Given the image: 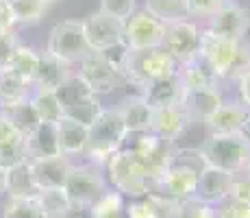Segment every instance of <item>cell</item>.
<instances>
[{"instance_id": "6da1fadb", "label": "cell", "mask_w": 250, "mask_h": 218, "mask_svg": "<svg viewBox=\"0 0 250 218\" xmlns=\"http://www.w3.org/2000/svg\"><path fill=\"white\" fill-rule=\"evenodd\" d=\"M198 59L213 72L220 85L230 83L250 68V42L248 37L244 40L220 37L203 28Z\"/></svg>"}, {"instance_id": "e0dca14e", "label": "cell", "mask_w": 250, "mask_h": 218, "mask_svg": "<svg viewBox=\"0 0 250 218\" xmlns=\"http://www.w3.org/2000/svg\"><path fill=\"white\" fill-rule=\"evenodd\" d=\"M74 166L70 157L65 155H55V157H46V159H35L28 162L31 168L33 181H35L37 190H55V188H63L68 181V174Z\"/></svg>"}, {"instance_id": "277c9868", "label": "cell", "mask_w": 250, "mask_h": 218, "mask_svg": "<svg viewBox=\"0 0 250 218\" xmlns=\"http://www.w3.org/2000/svg\"><path fill=\"white\" fill-rule=\"evenodd\" d=\"M104 174H107L109 186L115 192H120L124 198L146 196L152 190V179L146 168H144L142 159L133 151H128L126 146L120 148L104 164Z\"/></svg>"}, {"instance_id": "d6a6232c", "label": "cell", "mask_w": 250, "mask_h": 218, "mask_svg": "<svg viewBox=\"0 0 250 218\" xmlns=\"http://www.w3.org/2000/svg\"><path fill=\"white\" fill-rule=\"evenodd\" d=\"M37 203L44 218H68L72 214V205L68 201L63 188H55V190H40Z\"/></svg>"}, {"instance_id": "7a4b0ae2", "label": "cell", "mask_w": 250, "mask_h": 218, "mask_svg": "<svg viewBox=\"0 0 250 218\" xmlns=\"http://www.w3.org/2000/svg\"><path fill=\"white\" fill-rule=\"evenodd\" d=\"M126 129L115 107H103L94 122L87 127V146H85V162L103 166L113 157L126 142Z\"/></svg>"}, {"instance_id": "4dcf8cb0", "label": "cell", "mask_w": 250, "mask_h": 218, "mask_svg": "<svg viewBox=\"0 0 250 218\" xmlns=\"http://www.w3.org/2000/svg\"><path fill=\"white\" fill-rule=\"evenodd\" d=\"M40 190H37L35 181H33L31 168L26 164L7 170V196L11 198H37Z\"/></svg>"}, {"instance_id": "b9f144b4", "label": "cell", "mask_w": 250, "mask_h": 218, "mask_svg": "<svg viewBox=\"0 0 250 218\" xmlns=\"http://www.w3.org/2000/svg\"><path fill=\"white\" fill-rule=\"evenodd\" d=\"M224 2L227 0H187V11H189V18H209Z\"/></svg>"}, {"instance_id": "7dc6e473", "label": "cell", "mask_w": 250, "mask_h": 218, "mask_svg": "<svg viewBox=\"0 0 250 218\" xmlns=\"http://www.w3.org/2000/svg\"><path fill=\"white\" fill-rule=\"evenodd\" d=\"M7 196V172L0 170V198Z\"/></svg>"}, {"instance_id": "f1b7e54d", "label": "cell", "mask_w": 250, "mask_h": 218, "mask_svg": "<svg viewBox=\"0 0 250 218\" xmlns=\"http://www.w3.org/2000/svg\"><path fill=\"white\" fill-rule=\"evenodd\" d=\"M31 92L33 85L24 83L22 79H18L9 70H0V109L26 103L31 98Z\"/></svg>"}, {"instance_id": "5bb4252c", "label": "cell", "mask_w": 250, "mask_h": 218, "mask_svg": "<svg viewBox=\"0 0 250 218\" xmlns=\"http://www.w3.org/2000/svg\"><path fill=\"white\" fill-rule=\"evenodd\" d=\"M203 28L229 40H244L250 31V11L235 0H227L218 11L207 18V26Z\"/></svg>"}, {"instance_id": "9a60e30c", "label": "cell", "mask_w": 250, "mask_h": 218, "mask_svg": "<svg viewBox=\"0 0 250 218\" xmlns=\"http://www.w3.org/2000/svg\"><path fill=\"white\" fill-rule=\"evenodd\" d=\"M76 74L81 76V81H83L96 96L111 94L113 90H118V87L122 85V76L104 59L103 52H89L79 64Z\"/></svg>"}, {"instance_id": "ba28073f", "label": "cell", "mask_w": 250, "mask_h": 218, "mask_svg": "<svg viewBox=\"0 0 250 218\" xmlns=\"http://www.w3.org/2000/svg\"><path fill=\"white\" fill-rule=\"evenodd\" d=\"M57 98H59L61 109H63V118H72L81 124H87V127L94 122L96 116L103 111L100 96H96L81 81V76L76 72L57 90Z\"/></svg>"}, {"instance_id": "30bf717a", "label": "cell", "mask_w": 250, "mask_h": 218, "mask_svg": "<svg viewBox=\"0 0 250 218\" xmlns=\"http://www.w3.org/2000/svg\"><path fill=\"white\" fill-rule=\"evenodd\" d=\"M166 37V24L159 22L155 16L139 7L133 11V16L124 22V46L128 50H152L163 46Z\"/></svg>"}, {"instance_id": "74e56055", "label": "cell", "mask_w": 250, "mask_h": 218, "mask_svg": "<svg viewBox=\"0 0 250 218\" xmlns=\"http://www.w3.org/2000/svg\"><path fill=\"white\" fill-rule=\"evenodd\" d=\"M174 218H218V210L207 203H200L198 198H189L179 205Z\"/></svg>"}, {"instance_id": "44dd1931", "label": "cell", "mask_w": 250, "mask_h": 218, "mask_svg": "<svg viewBox=\"0 0 250 218\" xmlns=\"http://www.w3.org/2000/svg\"><path fill=\"white\" fill-rule=\"evenodd\" d=\"M115 109H118V114H120V118H122L124 129H126L128 135L150 131L152 107L139 94H126L118 105H115Z\"/></svg>"}, {"instance_id": "5b68a950", "label": "cell", "mask_w": 250, "mask_h": 218, "mask_svg": "<svg viewBox=\"0 0 250 218\" xmlns=\"http://www.w3.org/2000/svg\"><path fill=\"white\" fill-rule=\"evenodd\" d=\"M207 166L220 168L224 172H242L250 157V140L246 133L207 135L198 146Z\"/></svg>"}, {"instance_id": "ffe728a7", "label": "cell", "mask_w": 250, "mask_h": 218, "mask_svg": "<svg viewBox=\"0 0 250 218\" xmlns=\"http://www.w3.org/2000/svg\"><path fill=\"white\" fill-rule=\"evenodd\" d=\"M191 127L187 114L183 111L181 105H170V107H159L152 109V120H150V131L157 138L166 140V142H179L187 129Z\"/></svg>"}, {"instance_id": "4316f807", "label": "cell", "mask_w": 250, "mask_h": 218, "mask_svg": "<svg viewBox=\"0 0 250 218\" xmlns=\"http://www.w3.org/2000/svg\"><path fill=\"white\" fill-rule=\"evenodd\" d=\"M37 68H40V52H37L35 48L26 46V44H18L4 70L16 74L18 79L24 81V83L33 85L35 74H37Z\"/></svg>"}, {"instance_id": "7402d4cb", "label": "cell", "mask_w": 250, "mask_h": 218, "mask_svg": "<svg viewBox=\"0 0 250 218\" xmlns=\"http://www.w3.org/2000/svg\"><path fill=\"white\" fill-rule=\"evenodd\" d=\"M72 74H74V70L70 64L44 52V55H40V68H37L35 81H33V90L57 92Z\"/></svg>"}, {"instance_id": "cb8c5ba5", "label": "cell", "mask_w": 250, "mask_h": 218, "mask_svg": "<svg viewBox=\"0 0 250 218\" xmlns=\"http://www.w3.org/2000/svg\"><path fill=\"white\" fill-rule=\"evenodd\" d=\"M183 92L185 90H183L179 74H174V76H170V79H163V81H157V83L146 85L139 96H142L152 109H159V107H170V105H181Z\"/></svg>"}, {"instance_id": "f5cc1de1", "label": "cell", "mask_w": 250, "mask_h": 218, "mask_svg": "<svg viewBox=\"0 0 250 218\" xmlns=\"http://www.w3.org/2000/svg\"><path fill=\"white\" fill-rule=\"evenodd\" d=\"M118 218H124V216H118Z\"/></svg>"}, {"instance_id": "2e32d148", "label": "cell", "mask_w": 250, "mask_h": 218, "mask_svg": "<svg viewBox=\"0 0 250 218\" xmlns=\"http://www.w3.org/2000/svg\"><path fill=\"white\" fill-rule=\"evenodd\" d=\"M230 181L233 174L224 172L220 168L205 166L198 172V188H196V198L200 203H207L211 207H220L222 203L229 201L230 194Z\"/></svg>"}, {"instance_id": "f35d334b", "label": "cell", "mask_w": 250, "mask_h": 218, "mask_svg": "<svg viewBox=\"0 0 250 218\" xmlns=\"http://www.w3.org/2000/svg\"><path fill=\"white\" fill-rule=\"evenodd\" d=\"M124 218H157V210L150 194L128 198L126 205H124Z\"/></svg>"}, {"instance_id": "c3c4849f", "label": "cell", "mask_w": 250, "mask_h": 218, "mask_svg": "<svg viewBox=\"0 0 250 218\" xmlns=\"http://www.w3.org/2000/svg\"><path fill=\"white\" fill-rule=\"evenodd\" d=\"M7 129H9V122H7V118L2 116V111H0V135H2Z\"/></svg>"}, {"instance_id": "d6986e66", "label": "cell", "mask_w": 250, "mask_h": 218, "mask_svg": "<svg viewBox=\"0 0 250 218\" xmlns=\"http://www.w3.org/2000/svg\"><path fill=\"white\" fill-rule=\"evenodd\" d=\"M250 111L239 100H224L209 118L205 120L207 135H222V133H244Z\"/></svg>"}, {"instance_id": "484cf974", "label": "cell", "mask_w": 250, "mask_h": 218, "mask_svg": "<svg viewBox=\"0 0 250 218\" xmlns=\"http://www.w3.org/2000/svg\"><path fill=\"white\" fill-rule=\"evenodd\" d=\"M26 162V138L9 124V129L0 135V170L7 172Z\"/></svg>"}, {"instance_id": "bcb514c9", "label": "cell", "mask_w": 250, "mask_h": 218, "mask_svg": "<svg viewBox=\"0 0 250 218\" xmlns=\"http://www.w3.org/2000/svg\"><path fill=\"white\" fill-rule=\"evenodd\" d=\"M16 22H13L11 9H9V0H0V33L13 31Z\"/></svg>"}, {"instance_id": "83f0119b", "label": "cell", "mask_w": 250, "mask_h": 218, "mask_svg": "<svg viewBox=\"0 0 250 218\" xmlns=\"http://www.w3.org/2000/svg\"><path fill=\"white\" fill-rule=\"evenodd\" d=\"M179 79L183 83V90H203V87H222L220 81L213 76V72L207 68L203 61L196 59L179 66Z\"/></svg>"}, {"instance_id": "3957f363", "label": "cell", "mask_w": 250, "mask_h": 218, "mask_svg": "<svg viewBox=\"0 0 250 218\" xmlns=\"http://www.w3.org/2000/svg\"><path fill=\"white\" fill-rule=\"evenodd\" d=\"M176 72H179V64L163 48L128 50L122 81H124V85L133 87V92H128V94H142V90L146 85L170 79Z\"/></svg>"}, {"instance_id": "f907efd6", "label": "cell", "mask_w": 250, "mask_h": 218, "mask_svg": "<svg viewBox=\"0 0 250 218\" xmlns=\"http://www.w3.org/2000/svg\"><path fill=\"white\" fill-rule=\"evenodd\" d=\"M244 133H246L248 140H250V114H248V122H246V129H244Z\"/></svg>"}, {"instance_id": "e575fe53", "label": "cell", "mask_w": 250, "mask_h": 218, "mask_svg": "<svg viewBox=\"0 0 250 218\" xmlns=\"http://www.w3.org/2000/svg\"><path fill=\"white\" fill-rule=\"evenodd\" d=\"M50 4L44 0H9V9L16 24H37L44 20Z\"/></svg>"}, {"instance_id": "836d02e7", "label": "cell", "mask_w": 250, "mask_h": 218, "mask_svg": "<svg viewBox=\"0 0 250 218\" xmlns=\"http://www.w3.org/2000/svg\"><path fill=\"white\" fill-rule=\"evenodd\" d=\"M2 116L7 118V122L11 124L13 129L18 131L20 135H31L33 131L40 127V118H37L35 109L31 107V103H20V105H13V107H7V109H0Z\"/></svg>"}, {"instance_id": "52a82bcc", "label": "cell", "mask_w": 250, "mask_h": 218, "mask_svg": "<svg viewBox=\"0 0 250 218\" xmlns=\"http://www.w3.org/2000/svg\"><path fill=\"white\" fill-rule=\"evenodd\" d=\"M124 146L142 159L144 168H146L148 174H150L152 183H155L157 179L172 166V162H174L176 144L157 138L152 131H144V133L128 135L126 142H124Z\"/></svg>"}, {"instance_id": "60d3db41", "label": "cell", "mask_w": 250, "mask_h": 218, "mask_svg": "<svg viewBox=\"0 0 250 218\" xmlns=\"http://www.w3.org/2000/svg\"><path fill=\"white\" fill-rule=\"evenodd\" d=\"M229 201H237V203H246V205H250V177H246L244 172L233 174Z\"/></svg>"}, {"instance_id": "816d5d0a", "label": "cell", "mask_w": 250, "mask_h": 218, "mask_svg": "<svg viewBox=\"0 0 250 218\" xmlns=\"http://www.w3.org/2000/svg\"><path fill=\"white\" fill-rule=\"evenodd\" d=\"M46 4H55V2H59V0H44Z\"/></svg>"}, {"instance_id": "ab89813d", "label": "cell", "mask_w": 250, "mask_h": 218, "mask_svg": "<svg viewBox=\"0 0 250 218\" xmlns=\"http://www.w3.org/2000/svg\"><path fill=\"white\" fill-rule=\"evenodd\" d=\"M137 9V0H100V11L126 22Z\"/></svg>"}, {"instance_id": "d590c367", "label": "cell", "mask_w": 250, "mask_h": 218, "mask_svg": "<svg viewBox=\"0 0 250 218\" xmlns=\"http://www.w3.org/2000/svg\"><path fill=\"white\" fill-rule=\"evenodd\" d=\"M124 205H126V198L120 192H115L113 188H109L94 205L89 207V218H118L124 216Z\"/></svg>"}, {"instance_id": "7c38bea8", "label": "cell", "mask_w": 250, "mask_h": 218, "mask_svg": "<svg viewBox=\"0 0 250 218\" xmlns=\"http://www.w3.org/2000/svg\"><path fill=\"white\" fill-rule=\"evenodd\" d=\"M83 35L91 52H104L124 40V22L104 11H94L81 20Z\"/></svg>"}, {"instance_id": "9c48e42d", "label": "cell", "mask_w": 250, "mask_h": 218, "mask_svg": "<svg viewBox=\"0 0 250 218\" xmlns=\"http://www.w3.org/2000/svg\"><path fill=\"white\" fill-rule=\"evenodd\" d=\"M46 52L70 66H79L89 55V46L85 42L81 20H61L52 26L48 35Z\"/></svg>"}, {"instance_id": "8fae6325", "label": "cell", "mask_w": 250, "mask_h": 218, "mask_svg": "<svg viewBox=\"0 0 250 218\" xmlns=\"http://www.w3.org/2000/svg\"><path fill=\"white\" fill-rule=\"evenodd\" d=\"M200 35H203V26H198V22H194L191 18L174 24H166V37H163L161 48L176 64L183 66L198 57Z\"/></svg>"}, {"instance_id": "f546056e", "label": "cell", "mask_w": 250, "mask_h": 218, "mask_svg": "<svg viewBox=\"0 0 250 218\" xmlns=\"http://www.w3.org/2000/svg\"><path fill=\"white\" fill-rule=\"evenodd\" d=\"M28 103H31L33 109H35L40 122L57 124L61 118H63V109H61V103H59V98H57V92L33 90Z\"/></svg>"}, {"instance_id": "f6af8a7d", "label": "cell", "mask_w": 250, "mask_h": 218, "mask_svg": "<svg viewBox=\"0 0 250 218\" xmlns=\"http://www.w3.org/2000/svg\"><path fill=\"white\" fill-rule=\"evenodd\" d=\"M235 85H237V94H239L237 100L250 111V68L235 79Z\"/></svg>"}, {"instance_id": "681fc988", "label": "cell", "mask_w": 250, "mask_h": 218, "mask_svg": "<svg viewBox=\"0 0 250 218\" xmlns=\"http://www.w3.org/2000/svg\"><path fill=\"white\" fill-rule=\"evenodd\" d=\"M246 177H250V157H248V162H246V166H244V170H242Z\"/></svg>"}, {"instance_id": "8d00e7d4", "label": "cell", "mask_w": 250, "mask_h": 218, "mask_svg": "<svg viewBox=\"0 0 250 218\" xmlns=\"http://www.w3.org/2000/svg\"><path fill=\"white\" fill-rule=\"evenodd\" d=\"M2 218H44L37 198H11L2 205Z\"/></svg>"}, {"instance_id": "ac0fdd59", "label": "cell", "mask_w": 250, "mask_h": 218, "mask_svg": "<svg viewBox=\"0 0 250 218\" xmlns=\"http://www.w3.org/2000/svg\"><path fill=\"white\" fill-rule=\"evenodd\" d=\"M224 103L222 87H203V90H185L181 107L191 124H205V120Z\"/></svg>"}, {"instance_id": "7bdbcfd3", "label": "cell", "mask_w": 250, "mask_h": 218, "mask_svg": "<svg viewBox=\"0 0 250 218\" xmlns=\"http://www.w3.org/2000/svg\"><path fill=\"white\" fill-rule=\"evenodd\" d=\"M18 44H20V40H18L16 31L0 33V70L7 68L9 59H11V55H13V50H16Z\"/></svg>"}, {"instance_id": "4fadbf2b", "label": "cell", "mask_w": 250, "mask_h": 218, "mask_svg": "<svg viewBox=\"0 0 250 218\" xmlns=\"http://www.w3.org/2000/svg\"><path fill=\"white\" fill-rule=\"evenodd\" d=\"M196 188H198V170L185 164H176L172 162V166L152 183V190L157 194L172 198L176 203L189 201L196 198Z\"/></svg>"}, {"instance_id": "d4e9b609", "label": "cell", "mask_w": 250, "mask_h": 218, "mask_svg": "<svg viewBox=\"0 0 250 218\" xmlns=\"http://www.w3.org/2000/svg\"><path fill=\"white\" fill-rule=\"evenodd\" d=\"M55 155H61L55 124L40 122V127L33 131L31 135H26V159L35 162V159L55 157Z\"/></svg>"}, {"instance_id": "1f68e13d", "label": "cell", "mask_w": 250, "mask_h": 218, "mask_svg": "<svg viewBox=\"0 0 250 218\" xmlns=\"http://www.w3.org/2000/svg\"><path fill=\"white\" fill-rule=\"evenodd\" d=\"M144 9L163 24H174L189 18L187 0H144Z\"/></svg>"}, {"instance_id": "8992f818", "label": "cell", "mask_w": 250, "mask_h": 218, "mask_svg": "<svg viewBox=\"0 0 250 218\" xmlns=\"http://www.w3.org/2000/svg\"><path fill=\"white\" fill-rule=\"evenodd\" d=\"M72 212H89V207L109 190V181L103 166L96 164H74L63 186Z\"/></svg>"}, {"instance_id": "ee69618b", "label": "cell", "mask_w": 250, "mask_h": 218, "mask_svg": "<svg viewBox=\"0 0 250 218\" xmlns=\"http://www.w3.org/2000/svg\"><path fill=\"white\" fill-rule=\"evenodd\" d=\"M215 210H218V218H250V205L246 203L227 201Z\"/></svg>"}, {"instance_id": "603a6c76", "label": "cell", "mask_w": 250, "mask_h": 218, "mask_svg": "<svg viewBox=\"0 0 250 218\" xmlns=\"http://www.w3.org/2000/svg\"><path fill=\"white\" fill-rule=\"evenodd\" d=\"M57 140H59V151L65 157H83L87 146V124H81L72 118H61L55 124Z\"/></svg>"}]
</instances>
